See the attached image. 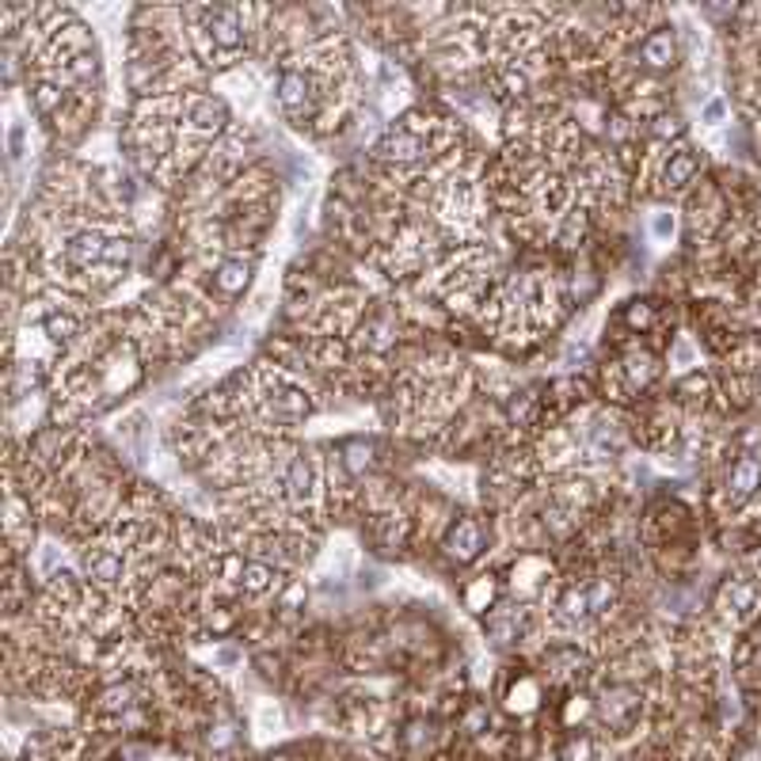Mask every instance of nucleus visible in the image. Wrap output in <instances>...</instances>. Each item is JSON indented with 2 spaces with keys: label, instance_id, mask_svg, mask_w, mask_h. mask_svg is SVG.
Segmentation results:
<instances>
[{
  "label": "nucleus",
  "instance_id": "obj_1",
  "mask_svg": "<svg viewBox=\"0 0 761 761\" xmlns=\"http://www.w3.org/2000/svg\"><path fill=\"white\" fill-rule=\"evenodd\" d=\"M191 46L203 66H232L247 46V12L244 8H191Z\"/></svg>",
  "mask_w": 761,
  "mask_h": 761
},
{
  "label": "nucleus",
  "instance_id": "obj_2",
  "mask_svg": "<svg viewBox=\"0 0 761 761\" xmlns=\"http://www.w3.org/2000/svg\"><path fill=\"white\" fill-rule=\"evenodd\" d=\"M332 84V77H316L309 73V69H283L275 80V100L278 107H283V115L290 118V123H312L320 111V103H324V88Z\"/></svg>",
  "mask_w": 761,
  "mask_h": 761
},
{
  "label": "nucleus",
  "instance_id": "obj_3",
  "mask_svg": "<svg viewBox=\"0 0 761 761\" xmlns=\"http://www.w3.org/2000/svg\"><path fill=\"white\" fill-rule=\"evenodd\" d=\"M260 415L263 423H278V427H290V423H301L309 415V396L298 381H290L286 373H263L260 378Z\"/></svg>",
  "mask_w": 761,
  "mask_h": 761
},
{
  "label": "nucleus",
  "instance_id": "obj_4",
  "mask_svg": "<svg viewBox=\"0 0 761 761\" xmlns=\"http://www.w3.org/2000/svg\"><path fill=\"white\" fill-rule=\"evenodd\" d=\"M704 168V152L678 141L674 149L662 152V160L655 164V183H659V195H682L696 183Z\"/></svg>",
  "mask_w": 761,
  "mask_h": 761
},
{
  "label": "nucleus",
  "instance_id": "obj_5",
  "mask_svg": "<svg viewBox=\"0 0 761 761\" xmlns=\"http://www.w3.org/2000/svg\"><path fill=\"white\" fill-rule=\"evenodd\" d=\"M716 609L731 629L750 624L761 613V583L754 575H735V579H727L724 587H719Z\"/></svg>",
  "mask_w": 761,
  "mask_h": 761
},
{
  "label": "nucleus",
  "instance_id": "obj_6",
  "mask_svg": "<svg viewBox=\"0 0 761 761\" xmlns=\"http://www.w3.org/2000/svg\"><path fill=\"white\" fill-rule=\"evenodd\" d=\"M655 378H659V358H655L652 350L632 347L629 355H624L621 362L613 366V392L621 400L639 396V392L652 389Z\"/></svg>",
  "mask_w": 761,
  "mask_h": 761
},
{
  "label": "nucleus",
  "instance_id": "obj_7",
  "mask_svg": "<svg viewBox=\"0 0 761 761\" xmlns=\"http://www.w3.org/2000/svg\"><path fill=\"white\" fill-rule=\"evenodd\" d=\"M636 58L644 66V73H674L678 61H682V46H678L674 27H652L644 38L636 43Z\"/></svg>",
  "mask_w": 761,
  "mask_h": 761
},
{
  "label": "nucleus",
  "instance_id": "obj_8",
  "mask_svg": "<svg viewBox=\"0 0 761 761\" xmlns=\"http://www.w3.org/2000/svg\"><path fill=\"white\" fill-rule=\"evenodd\" d=\"M639 712H644V701L632 685H609L598 701V716H602L606 727H613L616 735H629L636 727Z\"/></svg>",
  "mask_w": 761,
  "mask_h": 761
},
{
  "label": "nucleus",
  "instance_id": "obj_9",
  "mask_svg": "<svg viewBox=\"0 0 761 761\" xmlns=\"http://www.w3.org/2000/svg\"><path fill=\"white\" fill-rule=\"evenodd\" d=\"M761 492V461L754 453H739L731 464H727V476H724V503L731 510L747 507L750 499Z\"/></svg>",
  "mask_w": 761,
  "mask_h": 761
},
{
  "label": "nucleus",
  "instance_id": "obj_10",
  "mask_svg": "<svg viewBox=\"0 0 761 761\" xmlns=\"http://www.w3.org/2000/svg\"><path fill=\"white\" fill-rule=\"evenodd\" d=\"M80 567H84L88 583L100 590H115L126 575V556L115 549V544H88L84 556H80Z\"/></svg>",
  "mask_w": 761,
  "mask_h": 761
},
{
  "label": "nucleus",
  "instance_id": "obj_11",
  "mask_svg": "<svg viewBox=\"0 0 761 761\" xmlns=\"http://www.w3.org/2000/svg\"><path fill=\"white\" fill-rule=\"evenodd\" d=\"M484 549H487V530L480 518H457L450 533H446V552H450V560H457V564H469Z\"/></svg>",
  "mask_w": 761,
  "mask_h": 761
},
{
  "label": "nucleus",
  "instance_id": "obj_12",
  "mask_svg": "<svg viewBox=\"0 0 761 761\" xmlns=\"http://www.w3.org/2000/svg\"><path fill=\"white\" fill-rule=\"evenodd\" d=\"M396 343V320H392L389 309H378L362 320L358 327V347L370 350V355H384V350Z\"/></svg>",
  "mask_w": 761,
  "mask_h": 761
},
{
  "label": "nucleus",
  "instance_id": "obj_13",
  "mask_svg": "<svg viewBox=\"0 0 761 761\" xmlns=\"http://www.w3.org/2000/svg\"><path fill=\"white\" fill-rule=\"evenodd\" d=\"M252 267L255 263L244 260V255H229V260L214 270V290H218L221 298H240V293L247 290V283H252Z\"/></svg>",
  "mask_w": 761,
  "mask_h": 761
},
{
  "label": "nucleus",
  "instance_id": "obj_14",
  "mask_svg": "<svg viewBox=\"0 0 761 761\" xmlns=\"http://www.w3.org/2000/svg\"><path fill=\"white\" fill-rule=\"evenodd\" d=\"M522 621H526L522 606H503V609H495V613L487 616V632H492V644H495V647L515 644V639L522 636Z\"/></svg>",
  "mask_w": 761,
  "mask_h": 761
},
{
  "label": "nucleus",
  "instance_id": "obj_15",
  "mask_svg": "<svg viewBox=\"0 0 761 761\" xmlns=\"http://www.w3.org/2000/svg\"><path fill=\"white\" fill-rule=\"evenodd\" d=\"M278 579H283V575H278L267 560H244V572H240L237 587L247 590V595H267V590H278Z\"/></svg>",
  "mask_w": 761,
  "mask_h": 761
},
{
  "label": "nucleus",
  "instance_id": "obj_16",
  "mask_svg": "<svg viewBox=\"0 0 761 761\" xmlns=\"http://www.w3.org/2000/svg\"><path fill=\"white\" fill-rule=\"evenodd\" d=\"M343 469L350 472V476H366V469L373 464V442H366V438H350V442H343Z\"/></svg>",
  "mask_w": 761,
  "mask_h": 761
},
{
  "label": "nucleus",
  "instance_id": "obj_17",
  "mask_svg": "<svg viewBox=\"0 0 761 761\" xmlns=\"http://www.w3.org/2000/svg\"><path fill=\"white\" fill-rule=\"evenodd\" d=\"M624 320H629L632 327H639V332H647V327H655V320H659V312H655L652 301H632L629 312H624Z\"/></svg>",
  "mask_w": 761,
  "mask_h": 761
},
{
  "label": "nucleus",
  "instance_id": "obj_18",
  "mask_svg": "<svg viewBox=\"0 0 761 761\" xmlns=\"http://www.w3.org/2000/svg\"><path fill=\"white\" fill-rule=\"evenodd\" d=\"M682 134H685V126L678 123V118H670V115H659L652 123V138L655 141H682Z\"/></svg>",
  "mask_w": 761,
  "mask_h": 761
},
{
  "label": "nucleus",
  "instance_id": "obj_19",
  "mask_svg": "<svg viewBox=\"0 0 761 761\" xmlns=\"http://www.w3.org/2000/svg\"><path fill=\"white\" fill-rule=\"evenodd\" d=\"M492 598H495V587L487 579H476L469 590H464V602H469V609H487Z\"/></svg>",
  "mask_w": 761,
  "mask_h": 761
},
{
  "label": "nucleus",
  "instance_id": "obj_20",
  "mask_svg": "<svg viewBox=\"0 0 761 761\" xmlns=\"http://www.w3.org/2000/svg\"><path fill=\"white\" fill-rule=\"evenodd\" d=\"M564 761H595V742H590V739H572L564 747Z\"/></svg>",
  "mask_w": 761,
  "mask_h": 761
},
{
  "label": "nucleus",
  "instance_id": "obj_21",
  "mask_svg": "<svg viewBox=\"0 0 761 761\" xmlns=\"http://www.w3.org/2000/svg\"><path fill=\"white\" fill-rule=\"evenodd\" d=\"M670 362H682V366L693 362V343H689V335H682V339L670 347Z\"/></svg>",
  "mask_w": 761,
  "mask_h": 761
},
{
  "label": "nucleus",
  "instance_id": "obj_22",
  "mask_svg": "<svg viewBox=\"0 0 761 761\" xmlns=\"http://www.w3.org/2000/svg\"><path fill=\"white\" fill-rule=\"evenodd\" d=\"M652 232H655V237H662V240H667L670 232H674V214H667V210H662V214H655V218H652Z\"/></svg>",
  "mask_w": 761,
  "mask_h": 761
},
{
  "label": "nucleus",
  "instance_id": "obj_23",
  "mask_svg": "<svg viewBox=\"0 0 761 761\" xmlns=\"http://www.w3.org/2000/svg\"><path fill=\"white\" fill-rule=\"evenodd\" d=\"M704 118H708V123H719V118H724V100H712L708 107H704Z\"/></svg>",
  "mask_w": 761,
  "mask_h": 761
}]
</instances>
